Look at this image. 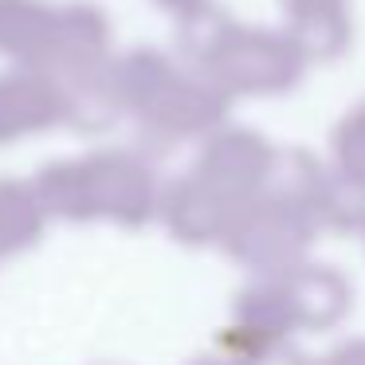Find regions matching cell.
Here are the masks:
<instances>
[{"mask_svg": "<svg viewBox=\"0 0 365 365\" xmlns=\"http://www.w3.org/2000/svg\"><path fill=\"white\" fill-rule=\"evenodd\" d=\"M310 365H365V338H346L322 357H310Z\"/></svg>", "mask_w": 365, "mask_h": 365, "instance_id": "obj_3", "label": "cell"}, {"mask_svg": "<svg viewBox=\"0 0 365 365\" xmlns=\"http://www.w3.org/2000/svg\"><path fill=\"white\" fill-rule=\"evenodd\" d=\"M216 354L228 365H310V357L291 338H267V334L240 330L232 322L216 338Z\"/></svg>", "mask_w": 365, "mask_h": 365, "instance_id": "obj_2", "label": "cell"}, {"mask_svg": "<svg viewBox=\"0 0 365 365\" xmlns=\"http://www.w3.org/2000/svg\"><path fill=\"white\" fill-rule=\"evenodd\" d=\"M98 365H118V361H98Z\"/></svg>", "mask_w": 365, "mask_h": 365, "instance_id": "obj_4", "label": "cell"}, {"mask_svg": "<svg viewBox=\"0 0 365 365\" xmlns=\"http://www.w3.org/2000/svg\"><path fill=\"white\" fill-rule=\"evenodd\" d=\"M275 283H279V294H283L291 334L334 330L338 322H346L349 307H354V283L334 267L299 263V267L275 275Z\"/></svg>", "mask_w": 365, "mask_h": 365, "instance_id": "obj_1", "label": "cell"}]
</instances>
